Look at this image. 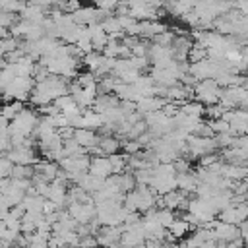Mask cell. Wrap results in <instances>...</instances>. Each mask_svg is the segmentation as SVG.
<instances>
[{"mask_svg":"<svg viewBox=\"0 0 248 248\" xmlns=\"http://www.w3.org/2000/svg\"><path fill=\"white\" fill-rule=\"evenodd\" d=\"M41 122V114L37 108H25L16 120L10 122V134L12 136H21V138H33L35 130Z\"/></svg>","mask_w":248,"mask_h":248,"instance_id":"6da1fadb","label":"cell"},{"mask_svg":"<svg viewBox=\"0 0 248 248\" xmlns=\"http://www.w3.org/2000/svg\"><path fill=\"white\" fill-rule=\"evenodd\" d=\"M223 87L215 81V79H203L196 85L194 89V99L205 107H213V105H219L221 101V95H223Z\"/></svg>","mask_w":248,"mask_h":248,"instance_id":"7a4b0ae2","label":"cell"},{"mask_svg":"<svg viewBox=\"0 0 248 248\" xmlns=\"http://www.w3.org/2000/svg\"><path fill=\"white\" fill-rule=\"evenodd\" d=\"M14 165H23V167H35L41 159L39 153L35 149V145H21V147H14L10 153H6Z\"/></svg>","mask_w":248,"mask_h":248,"instance_id":"3957f363","label":"cell"},{"mask_svg":"<svg viewBox=\"0 0 248 248\" xmlns=\"http://www.w3.org/2000/svg\"><path fill=\"white\" fill-rule=\"evenodd\" d=\"M66 209L78 221V225H89L97 217V205H95V202H89V203H70Z\"/></svg>","mask_w":248,"mask_h":248,"instance_id":"277c9868","label":"cell"},{"mask_svg":"<svg viewBox=\"0 0 248 248\" xmlns=\"http://www.w3.org/2000/svg\"><path fill=\"white\" fill-rule=\"evenodd\" d=\"M145 242H147V236H145L143 221H141L140 225H134V227L124 229L120 244H124L126 248H138V246H141V244H145Z\"/></svg>","mask_w":248,"mask_h":248,"instance_id":"5b68a950","label":"cell"},{"mask_svg":"<svg viewBox=\"0 0 248 248\" xmlns=\"http://www.w3.org/2000/svg\"><path fill=\"white\" fill-rule=\"evenodd\" d=\"M122 232H124V227H101L99 232L95 234L99 248H110L114 244H120Z\"/></svg>","mask_w":248,"mask_h":248,"instance_id":"8992f818","label":"cell"},{"mask_svg":"<svg viewBox=\"0 0 248 248\" xmlns=\"http://www.w3.org/2000/svg\"><path fill=\"white\" fill-rule=\"evenodd\" d=\"M74 140L85 149V151H91L95 147H99V141H101V134L95 132V130H85V128H76V136Z\"/></svg>","mask_w":248,"mask_h":248,"instance_id":"52a82bcc","label":"cell"},{"mask_svg":"<svg viewBox=\"0 0 248 248\" xmlns=\"http://www.w3.org/2000/svg\"><path fill=\"white\" fill-rule=\"evenodd\" d=\"M89 174H93V176H97V178H101V180L110 178L114 172H112V167H110L108 157H105V155H101V157H91Z\"/></svg>","mask_w":248,"mask_h":248,"instance_id":"ba28073f","label":"cell"},{"mask_svg":"<svg viewBox=\"0 0 248 248\" xmlns=\"http://www.w3.org/2000/svg\"><path fill=\"white\" fill-rule=\"evenodd\" d=\"M89 29V35H91V43H93V48H95V52H103L105 50V46L108 45V33L103 29V25L101 23H95V25H89L87 27Z\"/></svg>","mask_w":248,"mask_h":248,"instance_id":"9c48e42d","label":"cell"},{"mask_svg":"<svg viewBox=\"0 0 248 248\" xmlns=\"http://www.w3.org/2000/svg\"><path fill=\"white\" fill-rule=\"evenodd\" d=\"M35 172L39 176H43L46 182H54L58 172H60V165L58 163H52V161H46V159H41L37 165H35Z\"/></svg>","mask_w":248,"mask_h":248,"instance_id":"30bf717a","label":"cell"},{"mask_svg":"<svg viewBox=\"0 0 248 248\" xmlns=\"http://www.w3.org/2000/svg\"><path fill=\"white\" fill-rule=\"evenodd\" d=\"M176 184H178V190L184 192V194H196L198 186L202 184L196 176V172H184V174H178L176 176Z\"/></svg>","mask_w":248,"mask_h":248,"instance_id":"8fae6325","label":"cell"},{"mask_svg":"<svg viewBox=\"0 0 248 248\" xmlns=\"http://www.w3.org/2000/svg\"><path fill=\"white\" fill-rule=\"evenodd\" d=\"M167 231H169V234H170L174 240H186L194 229H192V225H190L188 221H184L182 217H176V221H174Z\"/></svg>","mask_w":248,"mask_h":248,"instance_id":"7c38bea8","label":"cell"},{"mask_svg":"<svg viewBox=\"0 0 248 248\" xmlns=\"http://www.w3.org/2000/svg\"><path fill=\"white\" fill-rule=\"evenodd\" d=\"M99 149L103 151V155H105V157L116 155V153L122 149V140H120V138H116V136H101Z\"/></svg>","mask_w":248,"mask_h":248,"instance_id":"4fadbf2b","label":"cell"},{"mask_svg":"<svg viewBox=\"0 0 248 248\" xmlns=\"http://www.w3.org/2000/svg\"><path fill=\"white\" fill-rule=\"evenodd\" d=\"M101 25H103V29L108 33V37H124V29H122L120 19H118L116 14L107 16V17L101 21Z\"/></svg>","mask_w":248,"mask_h":248,"instance_id":"5bb4252c","label":"cell"},{"mask_svg":"<svg viewBox=\"0 0 248 248\" xmlns=\"http://www.w3.org/2000/svg\"><path fill=\"white\" fill-rule=\"evenodd\" d=\"M180 110H182L186 116H190V118H196V120H203L207 107H205V105H202V103H198V101L194 99V101H188V103H184V105L180 107Z\"/></svg>","mask_w":248,"mask_h":248,"instance_id":"9a60e30c","label":"cell"},{"mask_svg":"<svg viewBox=\"0 0 248 248\" xmlns=\"http://www.w3.org/2000/svg\"><path fill=\"white\" fill-rule=\"evenodd\" d=\"M78 186H81L89 196H95V194L101 192V188L105 186V180H101V178H97V176H93V174L87 172V174L81 178V182H79Z\"/></svg>","mask_w":248,"mask_h":248,"instance_id":"2e32d148","label":"cell"},{"mask_svg":"<svg viewBox=\"0 0 248 248\" xmlns=\"http://www.w3.org/2000/svg\"><path fill=\"white\" fill-rule=\"evenodd\" d=\"M23 110H25V103H21V101L6 103L4 108H2V118L8 120V122H12V120H16Z\"/></svg>","mask_w":248,"mask_h":248,"instance_id":"e0dca14e","label":"cell"},{"mask_svg":"<svg viewBox=\"0 0 248 248\" xmlns=\"http://www.w3.org/2000/svg\"><path fill=\"white\" fill-rule=\"evenodd\" d=\"M19 45H21V39H17V37H14V35L2 39V41H0V52H2V58H6L8 54L19 50Z\"/></svg>","mask_w":248,"mask_h":248,"instance_id":"ac0fdd59","label":"cell"},{"mask_svg":"<svg viewBox=\"0 0 248 248\" xmlns=\"http://www.w3.org/2000/svg\"><path fill=\"white\" fill-rule=\"evenodd\" d=\"M14 169H16L14 161H12L8 155H2V159H0V176H2V178H12Z\"/></svg>","mask_w":248,"mask_h":248,"instance_id":"d6986e66","label":"cell"},{"mask_svg":"<svg viewBox=\"0 0 248 248\" xmlns=\"http://www.w3.org/2000/svg\"><path fill=\"white\" fill-rule=\"evenodd\" d=\"M174 169H176V172H178V174H184V172H190V170H192L190 161H188V159H184V157H178V159L174 161Z\"/></svg>","mask_w":248,"mask_h":248,"instance_id":"ffe728a7","label":"cell"},{"mask_svg":"<svg viewBox=\"0 0 248 248\" xmlns=\"http://www.w3.org/2000/svg\"><path fill=\"white\" fill-rule=\"evenodd\" d=\"M244 87L248 89V76H246V79H244Z\"/></svg>","mask_w":248,"mask_h":248,"instance_id":"44dd1931","label":"cell"}]
</instances>
